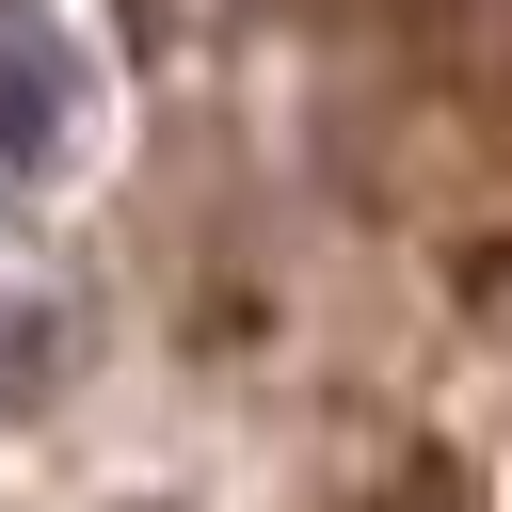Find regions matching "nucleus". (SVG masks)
<instances>
[{
    "instance_id": "obj_1",
    "label": "nucleus",
    "mask_w": 512,
    "mask_h": 512,
    "mask_svg": "<svg viewBox=\"0 0 512 512\" xmlns=\"http://www.w3.org/2000/svg\"><path fill=\"white\" fill-rule=\"evenodd\" d=\"M80 112H96L80 32H64L48 0H0V176H48V160L80 144Z\"/></svg>"
}]
</instances>
